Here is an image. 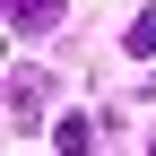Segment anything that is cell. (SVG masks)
I'll list each match as a JSON object with an SVG mask.
<instances>
[{
    "label": "cell",
    "instance_id": "6da1fadb",
    "mask_svg": "<svg viewBox=\"0 0 156 156\" xmlns=\"http://www.w3.org/2000/svg\"><path fill=\"white\" fill-rule=\"evenodd\" d=\"M52 17H61V0H9V26L17 35H44Z\"/></svg>",
    "mask_w": 156,
    "mask_h": 156
},
{
    "label": "cell",
    "instance_id": "7a4b0ae2",
    "mask_svg": "<svg viewBox=\"0 0 156 156\" xmlns=\"http://www.w3.org/2000/svg\"><path fill=\"white\" fill-rule=\"evenodd\" d=\"M9 104H17V122H35V113H44V78L17 69V78H9Z\"/></svg>",
    "mask_w": 156,
    "mask_h": 156
}]
</instances>
